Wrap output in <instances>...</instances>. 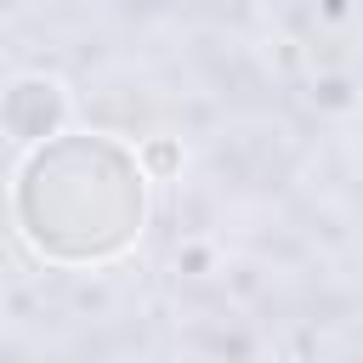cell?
<instances>
[{"label":"cell","instance_id":"6da1fadb","mask_svg":"<svg viewBox=\"0 0 363 363\" xmlns=\"http://www.w3.org/2000/svg\"><path fill=\"white\" fill-rule=\"evenodd\" d=\"M147 216V176L113 136H51L17 176V221L51 261H108L136 244Z\"/></svg>","mask_w":363,"mask_h":363},{"label":"cell","instance_id":"7a4b0ae2","mask_svg":"<svg viewBox=\"0 0 363 363\" xmlns=\"http://www.w3.org/2000/svg\"><path fill=\"white\" fill-rule=\"evenodd\" d=\"M0 125L17 142H51L62 125V91L57 79H17L0 102Z\"/></svg>","mask_w":363,"mask_h":363}]
</instances>
